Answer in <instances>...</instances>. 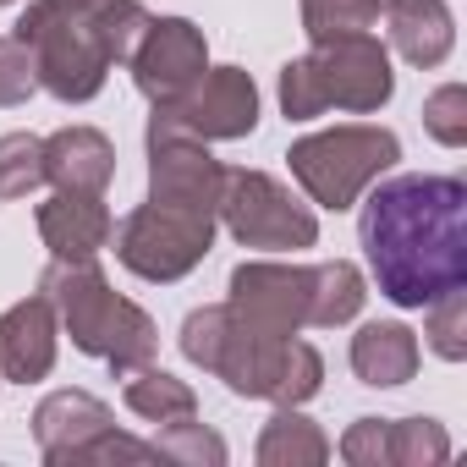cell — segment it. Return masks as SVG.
Listing matches in <instances>:
<instances>
[{"label": "cell", "instance_id": "cell-21", "mask_svg": "<svg viewBox=\"0 0 467 467\" xmlns=\"http://www.w3.org/2000/svg\"><path fill=\"white\" fill-rule=\"evenodd\" d=\"M451 456V434L434 418H390V467H440Z\"/></svg>", "mask_w": 467, "mask_h": 467}, {"label": "cell", "instance_id": "cell-22", "mask_svg": "<svg viewBox=\"0 0 467 467\" xmlns=\"http://www.w3.org/2000/svg\"><path fill=\"white\" fill-rule=\"evenodd\" d=\"M45 182V138L6 132L0 138V198H28Z\"/></svg>", "mask_w": 467, "mask_h": 467}, {"label": "cell", "instance_id": "cell-12", "mask_svg": "<svg viewBox=\"0 0 467 467\" xmlns=\"http://www.w3.org/2000/svg\"><path fill=\"white\" fill-rule=\"evenodd\" d=\"M56 336H61V319L45 292L12 303L0 314V379H17V385L45 379L56 368Z\"/></svg>", "mask_w": 467, "mask_h": 467}, {"label": "cell", "instance_id": "cell-26", "mask_svg": "<svg viewBox=\"0 0 467 467\" xmlns=\"http://www.w3.org/2000/svg\"><path fill=\"white\" fill-rule=\"evenodd\" d=\"M423 132L445 149H462L467 143V88L462 83H440L429 99H423Z\"/></svg>", "mask_w": 467, "mask_h": 467}, {"label": "cell", "instance_id": "cell-5", "mask_svg": "<svg viewBox=\"0 0 467 467\" xmlns=\"http://www.w3.org/2000/svg\"><path fill=\"white\" fill-rule=\"evenodd\" d=\"M17 39L34 50L39 67V88L56 94L61 105H83L105 88L110 78V50L99 39V23L61 6V0H34V6L17 17Z\"/></svg>", "mask_w": 467, "mask_h": 467}, {"label": "cell", "instance_id": "cell-1", "mask_svg": "<svg viewBox=\"0 0 467 467\" xmlns=\"http://www.w3.org/2000/svg\"><path fill=\"white\" fill-rule=\"evenodd\" d=\"M358 243L368 275L396 308H429L467 286V182L390 176L363 198Z\"/></svg>", "mask_w": 467, "mask_h": 467}, {"label": "cell", "instance_id": "cell-30", "mask_svg": "<svg viewBox=\"0 0 467 467\" xmlns=\"http://www.w3.org/2000/svg\"><path fill=\"white\" fill-rule=\"evenodd\" d=\"M61 6H72V12H83V17H94V23H99V17L116 6V0H61Z\"/></svg>", "mask_w": 467, "mask_h": 467}, {"label": "cell", "instance_id": "cell-11", "mask_svg": "<svg viewBox=\"0 0 467 467\" xmlns=\"http://www.w3.org/2000/svg\"><path fill=\"white\" fill-rule=\"evenodd\" d=\"M127 67H132L138 94L165 105V99H176L182 88H192L203 78V67H209L203 28H192L187 17H160V23H149V34H143V45L132 50Z\"/></svg>", "mask_w": 467, "mask_h": 467}, {"label": "cell", "instance_id": "cell-31", "mask_svg": "<svg viewBox=\"0 0 467 467\" xmlns=\"http://www.w3.org/2000/svg\"><path fill=\"white\" fill-rule=\"evenodd\" d=\"M0 6H12V0H0Z\"/></svg>", "mask_w": 467, "mask_h": 467}, {"label": "cell", "instance_id": "cell-3", "mask_svg": "<svg viewBox=\"0 0 467 467\" xmlns=\"http://www.w3.org/2000/svg\"><path fill=\"white\" fill-rule=\"evenodd\" d=\"M396 94V72H390V50L368 34H330L314 39L308 56L281 67V110L292 121H314L325 110H352L368 116Z\"/></svg>", "mask_w": 467, "mask_h": 467}, {"label": "cell", "instance_id": "cell-13", "mask_svg": "<svg viewBox=\"0 0 467 467\" xmlns=\"http://www.w3.org/2000/svg\"><path fill=\"white\" fill-rule=\"evenodd\" d=\"M105 429H116V418L88 390H56L34 407V440H39L45 462H56V467H72L83 456V445L99 440Z\"/></svg>", "mask_w": 467, "mask_h": 467}, {"label": "cell", "instance_id": "cell-19", "mask_svg": "<svg viewBox=\"0 0 467 467\" xmlns=\"http://www.w3.org/2000/svg\"><path fill=\"white\" fill-rule=\"evenodd\" d=\"M127 407L143 418V423H187V418H198V396H192V385L187 379H176V374H165V368H154V363H143V368H132L127 374Z\"/></svg>", "mask_w": 467, "mask_h": 467}, {"label": "cell", "instance_id": "cell-16", "mask_svg": "<svg viewBox=\"0 0 467 467\" xmlns=\"http://www.w3.org/2000/svg\"><path fill=\"white\" fill-rule=\"evenodd\" d=\"M385 34H390V50L407 61V67H440L456 45V23L445 12V0H385Z\"/></svg>", "mask_w": 467, "mask_h": 467}, {"label": "cell", "instance_id": "cell-15", "mask_svg": "<svg viewBox=\"0 0 467 467\" xmlns=\"http://www.w3.org/2000/svg\"><path fill=\"white\" fill-rule=\"evenodd\" d=\"M116 176V143L99 127H61L45 138V182L56 192H105Z\"/></svg>", "mask_w": 467, "mask_h": 467}, {"label": "cell", "instance_id": "cell-28", "mask_svg": "<svg viewBox=\"0 0 467 467\" xmlns=\"http://www.w3.org/2000/svg\"><path fill=\"white\" fill-rule=\"evenodd\" d=\"M341 456L352 467H390V418H358L341 434Z\"/></svg>", "mask_w": 467, "mask_h": 467}, {"label": "cell", "instance_id": "cell-10", "mask_svg": "<svg viewBox=\"0 0 467 467\" xmlns=\"http://www.w3.org/2000/svg\"><path fill=\"white\" fill-rule=\"evenodd\" d=\"M220 182H225V165L209 154V143L182 132H149V203H171L214 220Z\"/></svg>", "mask_w": 467, "mask_h": 467}, {"label": "cell", "instance_id": "cell-18", "mask_svg": "<svg viewBox=\"0 0 467 467\" xmlns=\"http://www.w3.org/2000/svg\"><path fill=\"white\" fill-rule=\"evenodd\" d=\"M259 467H319L330 456V440L314 418H303L297 407H275V418L265 423L259 445H254Z\"/></svg>", "mask_w": 467, "mask_h": 467}, {"label": "cell", "instance_id": "cell-7", "mask_svg": "<svg viewBox=\"0 0 467 467\" xmlns=\"http://www.w3.org/2000/svg\"><path fill=\"white\" fill-rule=\"evenodd\" d=\"M214 225L220 220H209V214H187V209H171V203H138L121 225H110V243H116V259L132 275L182 281L209 259Z\"/></svg>", "mask_w": 467, "mask_h": 467}, {"label": "cell", "instance_id": "cell-27", "mask_svg": "<svg viewBox=\"0 0 467 467\" xmlns=\"http://www.w3.org/2000/svg\"><path fill=\"white\" fill-rule=\"evenodd\" d=\"M39 94V67H34V50L17 39V34H6L0 39V105H28Z\"/></svg>", "mask_w": 467, "mask_h": 467}, {"label": "cell", "instance_id": "cell-25", "mask_svg": "<svg viewBox=\"0 0 467 467\" xmlns=\"http://www.w3.org/2000/svg\"><path fill=\"white\" fill-rule=\"evenodd\" d=\"M423 336H429V347H434L445 363H462V358H467V292H462V286L429 303Z\"/></svg>", "mask_w": 467, "mask_h": 467}, {"label": "cell", "instance_id": "cell-6", "mask_svg": "<svg viewBox=\"0 0 467 467\" xmlns=\"http://www.w3.org/2000/svg\"><path fill=\"white\" fill-rule=\"evenodd\" d=\"M214 220H220L243 248L297 254V248H314V243H319L314 209L297 203L292 187H281V182L265 176V171H225Z\"/></svg>", "mask_w": 467, "mask_h": 467}, {"label": "cell", "instance_id": "cell-8", "mask_svg": "<svg viewBox=\"0 0 467 467\" xmlns=\"http://www.w3.org/2000/svg\"><path fill=\"white\" fill-rule=\"evenodd\" d=\"M259 127V88L243 67H203L192 88L154 105L149 132H182L198 143H231Z\"/></svg>", "mask_w": 467, "mask_h": 467}, {"label": "cell", "instance_id": "cell-9", "mask_svg": "<svg viewBox=\"0 0 467 467\" xmlns=\"http://www.w3.org/2000/svg\"><path fill=\"white\" fill-rule=\"evenodd\" d=\"M308 297H314V270L308 265L254 259V265L231 270L225 308L243 325L265 330V336H297V330H308Z\"/></svg>", "mask_w": 467, "mask_h": 467}, {"label": "cell", "instance_id": "cell-23", "mask_svg": "<svg viewBox=\"0 0 467 467\" xmlns=\"http://www.w3.org/2000/svg\"><path fill=\"white\" fill-rule=\"evenodd\" d=\"M154 451H160V462H182V467H220L225 462V440L214 429H203L198 418L165 423L160 440H154Z\"/></svg>", "mask_w": 467, "mask_h": 467}, {"label": "cell", "instance_id": "cell-4", "mask_svg": "<svg viewBox=\"0 0 467 467\" xmlns=\"http://www.w3.org/2000/svg\"><path fill=\"white\" fill-rule=\"evenodd\" d=\"M286 160H292L297 187H303L319 209H352V203L401 160V143H396L390 127L352 121V127H325V132L297 138Z\"/></svg>", "mask_w": 467, "mask_h": 467}, {"label": "cell", "instance_id": "cell-29", "mask_svg": "<svg viewBox=\"0 0 467 467\" xmlns=\"http://www.w3.org/2000/svg\"><path fill=\"white\" fill-rule=\"evenodd\" d=\"M94 462H160V451H154V440H132V434L105 429V434L88 440L83 456H78V467H94Z\"/></svg>", "mask_w": 467, "mask_h": 467}, {"label": "cell", "instance_id": "cell-24", "mask_svg": "<svg viewBox=\"0 0 467 467\" xmlns=\"http://www.w3.org/2000/svg\"><path fill=\"white\" fill-rule=\"evenodd\" d=\"M297 6H303V34L308 39H330V34L374 28L385 0H297Z\"/></svg>", "mask_w": 467, "mask_h": 467}, {"label": "cell", "instance_id": "cell-14", "mask_svg": "<svg viewBox=\"0 0 467 467\" xmlns=\"http://www.w3.org/2000/svg\"><path fill=\"white\" fill-rule=\"evenodd\" d=\"M110 209L105 192H56L39 203V237L50 248V259H94L99 248H110Z\"/></svg>", "mask_w": 467, "mask_h": 467}, {"label": "cell", "instance_id": "cell-20", "mask_svg": "<svg viewBox=\"0 0 467 467\" xmlns=\"http://www.w3.org/2000/svg\"><path fill=\"white\" fill-rule=\"evenodd\" d=\"M368 286H363V270L347 265V259H325L314 265V297H308V325L314 330H336V325H352L358 308H363Z\"/></svg>", "mask_w": 467, "mask_h": 467}, {"label": "cell", "instance_id": "cell-17", "mask_svg": "<svg viewBox=\"0 0 467 467\" xmlns=\"http://www.w3.org/2000/svg\"><path fill=\"white\" fill-rule=\"evenodd\" d=\"M352 374L374 390H396L418 374V336L401 319H374L352 336Z\"/></svg>", "mask_w": 467, "mask_h": 467}, {"label": "cell", "instance_id": "cell-2", "mask_svg": "<svg viewBox=\"0 0 467 467\" xmlns=\"http://www.w3.org/2000/svg\"><path fill=\"white\" fill-rule=\"evenodd\" d=\"M39 292L50 297V308H56V319L78 352L110 363L116 374L154 363V352H160L154 319L138 303L116 297L94 259H50V270L39 275Z\"/></svg>", "mask_w": 467, "mask_h": 467}]
</instances>
